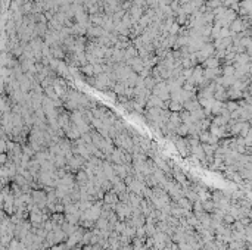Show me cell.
I'll return each mask as SVG.
<instances>
[{
	"instance_id": "cell-1",
	"label": "cell",
	"mask_w": 252,
	"mask_h": 250,
	"mask_svg": "<svg viewBox=\"0 0 252 250\" xmlns=\"http://www.w3.org/2000/svg\"><path fill=\"white\" fill-rule=\"evenodd\" d=\"M103 202H105L108 206H115V204L119 202V194L115 193V191H109V193L103 197Z\"/></svg>"
},
{
	"instance_id": "cell-2",
	"label": "cell",
	"mask_w": 252,
	"mask_h": 250,
	"mask_svg": "<svg viewBox=\"0 0 252 250\" xmlns=\"http://www.w3.org/2000/svg\"><path fill=\"white\" fill-rule=\"evenodd\" d=\"M176 134L180 135V137H187V135H189V125H186V124H181L179 128L176 129Z\"/></svg>"
},
{
	"instance_id": "cell-3",
	"label": "cell",
	"mask_w": 252,
	"mask_h": 250,
	"mask_svg": "<svg viewBox=\"0 0 252 250\" xmlns=\"http://www.w3.org/2000/svg\"><path fill=\"white\" fill-rule=\"evenodd\" d=\"M68 246H64V244H60V246H52V249L50 250H66Z\"/></svg>"
},
{
	"instance_id": "cell-4",
	"label": "cell",
	"mask_w": 252,
	"mask_h": 250,
	"mask_svg": "<svg viewBox=\"0 0 252 250\" xmlns=\"http://www.w3.org/2000/svg\"><path fill=\"white\" fill-rule=\"evenodd\" d=\"M177 31H179V25H177V24H174V25L171 27V34H176Z\"/></svg>"
}]
</instances>
